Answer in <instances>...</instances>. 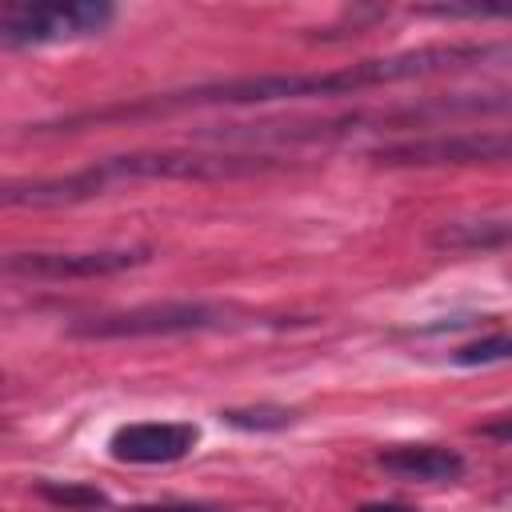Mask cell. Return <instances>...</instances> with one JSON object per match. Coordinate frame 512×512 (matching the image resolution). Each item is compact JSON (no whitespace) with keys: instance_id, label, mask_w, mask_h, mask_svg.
<instances>
[{"instance_id":"5b68a950","label":"cell","mask_w":512,"mask_h":512,"mask_svg":"<svg viewBox=\"0 0 512 512\" xmlns=\"http://www.w3.org/2000/svg\"><path fill=\"white\" fill-rule=\"evenodd\" d=\"M380 164L436 168V164H512V128L504 132H436L420 140H396L372 152Z\"/></svg>"},{"instance_id":"277c9868","label":"cell","mask_w":512,"mask_h":512,"mask_svg":"<svg viewBox=\"0 0 512 512\" xmlns=\"http://www.w3.org/2000/svg\"><path fill=\"white\" fill-rule=\"evenodd\" d=\"M116 8L104 0H76V4H4L0 16V44L4 48H32V44H60L100 36L112 24Z\"/></svg>"},{"instance_id":"9c48e42d","label":"cell","mask_w":512,"mask_h":512,"mask_svg":"<svg viewBox=\"0 0 512 512\" xmlns=\"http://www.w3.org/2000/svg\"><path fill=\"white\" fill-rule=\"evenodd\" d=\"M432 248H440V252H500V248H512V216L452 220V224L436 228Z\"/></svg>"},{"instance_id":"3957f363","label":"cell","mask_w":512,"mask_h":512,"mask_svg":"<svg viewBox=\"0 0 512 512\" xmlns=\"http://www.w3.org/2000/svg\"><path fill=\"white\" fill-rule=\"evenodd\" d=\"M248 324L244 308L208 304V300H160L136 304L124 312H104L72 324V336L84 340H136V336H184V332H220Z\"/></svg>"},{"instance_id":"ba28073f","label":"cell","mask_w":512,"mask_h":512,"mask_svg":"<svg viewBox=\"0 0 512 512\" xmlns=\"http://www.w3.org/2000/svg\"><path fill=\"white\" fill-rule=\"evenodd\" d=\"M376 464L400 480H420V484L456 480L464 472V456L440 444H396V448H384Z\"/></svg>"},{"instance_id":"8992f818","label":"cell","mask_w":512,"mask_h":512,"mask_svg":"<svg viewBox=\"0 0 512 512\" xmlns=\"http://www.w3.org/2000/svg\"><path fill=\"white\" fill-rule=\"evenodd\" d=\"M148 248H96V252H12L4 256L8 276L24 280H92L148 264Z\"/></svg>"},{"instance_id":"7a4b0ae2","label":"cell","mask_w":512,"mask_h":512,"mask_svg":"<svg viewBox=\"0 0 512 512\" xmlns=\"http://www.w3.org/2000/svg\"><path fill=\"white\" fill-rule=\"evenodd\" d=\"M276 168H284V160L260 152H132V156H108L68 176L12 180L4 184L0 200L8 208H60V204L92 200L124 180H232V176H264Z\"/></svg>"},{"instance_id":"8fae6325","label":"cell","mask_w":512,"mask_h":512,"mask_svg":"<svg viewBox=\"0 0 512 512\" xmlns=\"http://www.w3.org/2000/svg\"><path fill=\"white\" fill-rule=\"evenodd\" d=\"M224 424L244 428V432H268V428H288L296 420L292 408H276V404H256V408H228L220 412Z\"/></svg>"},{"instance_id":"6da1fadb","label":"cell","mask_w":512,"mask_h":512,"mask_svg":"<svg viewBox=\"0 0 512 512\" xmlns=\"http://www.w3.org/2000/svg\"><path fill=\"white\" fill-rule=\"evenodd\" d=\"M500 48L492 44H436V48H416L400 56H376L360 60L336 72H272V76H240V80H216V84H196L180 92H160L140 104H120V108H100V112H80L44 128L72 132L80 124H104V120H144L160 112H180V108H240V104H276V100H308V96H348L396 80H416V76H436V72H456L468 64H480L496 56Z\"/></svg>"},{"instance_id":"30bf717a","label":"cell","mask_w":512,"mask_h":512,"mask_svg":"<svg viewBox=\"0 0 512 512\" xmlns=\"http://www.w3.org/2000/svg\"><path fill=\"white\" fill-rule=\"evenodd\" d=\"M36 492L56 504V508H68V512H88V508H104L108 496L100 488H88V484H56V480H40Z\"/></svg>"},{"instance_id":"7c38bea8","label":"cell","mask_w":512,"mask_h":512,"mask_svg":"<svg viewBox=\"0 0 512 512\" xmlns=\"http://www.w3.org/2000/svg\"><path fill=\"white\" fill-rule=\"evenodd\" d=\"M456 364L464 368H476V364H500V360H512V332H496V336H480L464 348L452 352Z\"/></svg>"},{"instance_id":"4fadbf2b","label":"cell","mask_w":512,"mask_h":512,"mask_svg":"<svg viewBox=\"0 0 512 512\" xmlns=\"http://www.w3.org/2000/svg\"><path fill=\"white\" fill-rule=\"evenodd\" d=\"M132 512H228L220 504H140Z\"/></svg>"},{"instance_id":"52a82bcc","label":"cell","mask_w":512,"mask_h":512,"mask_svg":"<svg viewBox=\"0 0 512 512\" xmlns=\"http://www.w3.org/2000/svg\"><path fill=\"white\" fill-rule=\"evenodd\" d=\"M200 440V428L188 420H136L112 432L108 452L120 464H172L184 460Z\"/></svg>"},{"instance_id":"5bb4252c","label":"cell","mask_w":512,"mask_h":512,"mask_svg":"<svg viewBox=\"0 0 512 512\" xmlns=\"http://www.w3.org/2000/svg\"><path fill=\"white\" fill-rule=\"evenodd\" d=\"M476 432H480V436H496V440H512V416L492 420V424H480Z\"/></svg>"},{"instance_id":"9a60e30c","label":"cell","mask_w":512,"mask_h":512,"mask_svg":"<svg viewBox=\"0 0 512 512\" xmlns=\"http://www.w3.org/2000/svg\"><path fill=\"white\" fill-rule=\"evenodd\" d=\"M356 512H412V508H404V504H360Z\"/></svg>"}]
</instances>
